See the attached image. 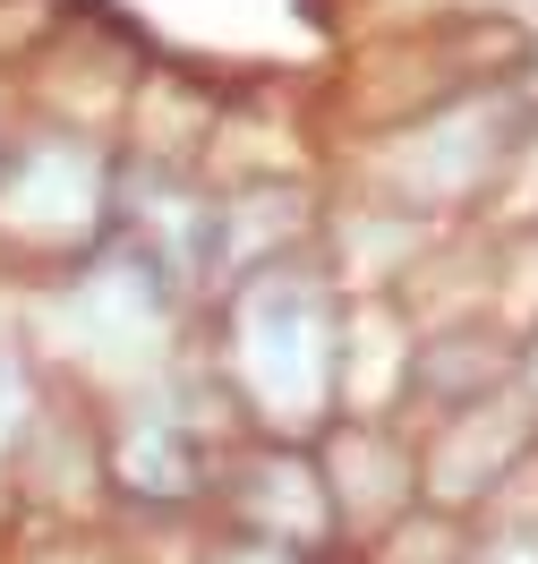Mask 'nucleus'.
<instances>
[{
    "mask_svg": "<svg viewBox=\"0 0 538 564\" xmlns=\"http://www.w3.org/2000/svg\"><path fill=\"white\" fill-rule=\"evenodd\" d=\"M222 317H231V359L256 386V402L283 411L290 427H308L299 411H317L342 386V300L317 274V257L290 248L274 265H249L240 282H222Z\"/></svg>",
    "mask_w": 538,
    "mask_h": 564,
    "instance_id": "1",
    "label": "nucleus"
},
{
    "mask_svg": "<svg viewBox=\"0 0 538 564\" xmlns=\"http://www.w3.org/2000/svg\"><path fill=\"white\" fill-rule=\"evenodd\" d=\"M120 223V154L69 111H35L0 129V240L95 257Z\"/></svg>",
    "mask_w": 538,
    "mask_h": 564,
    "instance_id": "2",
    "label": "nucleus"
},
{
    "mask_svg": "<svg viewBox=\"0 0 538 564\" xmlns=\"http://www.w3.org/2000/svg\"><path fill=\"white\" fill-rule=\"evenodd\" d=\"M222 564H290V547H283V539H256V547H231Z\"/></svg>",
    "mask_w": 538,
    "mask_h": 564,
    "instance_id": "3",
    "label": "nucleus"
},
{
    "mask_svg": "<svg viewBox=\"0 0 538 564\" xmlns=\"http://www.w3.org/2000/svg\"><path fill=\"white\" fill-rule=\"evenodd\" d=\"M521 377H530V393H538V343H530V351H521Z\"/></svg>",
    "mask_w": 538,
    "mask_h": 564,
    "instance_id": "4",
    "label": "nucleus"
}]
</instances>
